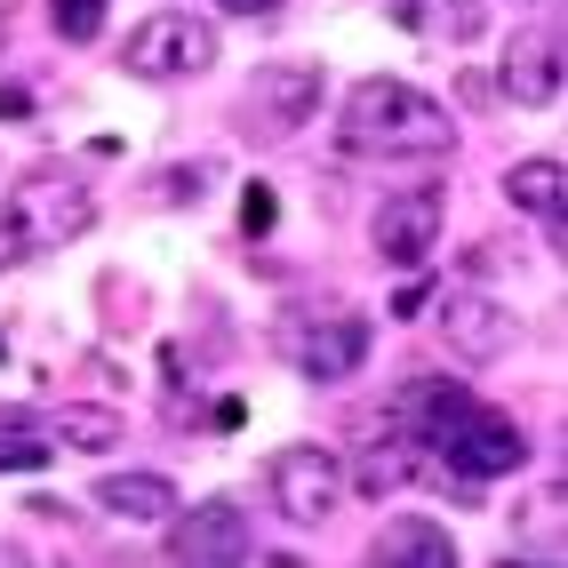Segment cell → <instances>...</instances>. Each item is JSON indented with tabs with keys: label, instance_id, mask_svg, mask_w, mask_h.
I'll list each match as a JSON object with an SVG mask.
<instances>
[{
	"label": "cell",
	"instance_id": "cell-1",
	"mask_svg": "<svg viewBox=\"0 0 568 568\" xmlns=\"http://www.w3.org/2000/svg\"><path fill=\"white\" fill-rule=\"evenodd\" d=\"M336 136H345V153H448L457 144V112L440 97L408 89V81H361L345 104H336Z\"/></svg>",
	"mask_w": 568,
	"mask_h": 568
},
{
	"label": "cell",
	"instance_id": "cell-2",
	"mask_svg": "<svg viewBox=\"0 0 568 568\" xmlns=\"http://www.w3.org/2000/svg\"><path fill=\"white\" fill-rule=\"evenodd\" d=\"M81 233H97V193L64 169L17 176L0 201V248L9 256H49V248H72Z\"/></svg>",
	"mask_w": 568,
	"mask_h": 568
},
{
	"label": "cell",
	"instance_id": "cell-3",
	"mask_svg": "<svg viewBox=\"0 0 568 568\" xmlns=\"http://www.w3.org/2000/svg\"><path fill=\"white\" fill-rule=\"evenodd\" d=\"M425 457L440 465V480L448 488H473V480H505V473H520L528 465V433L513 425L505 408H488V400H473L457 425H448Z\"/></svg>",
	"mask_w": 568,
	"mask_h": 568
},
{
	"label": "cell",
	"instance_id": "cell-4",
	"mask_svg": "<svg viewBox=\"0 0 568 568\" xmlns=\"http://www.w3.org/2000/svg\"><path fill=\"white\" fill-rule=\"evenodd\" d=\"M345 488H353L345 465H336L321 440H288V448L264 457V497H273V513L296 520V528H321L336 505H345Z\"/></svg>",
	"mask_w": 568,
	"mask_h": 568
},
{
	"label": "cell",
	"instance_id": "cell-5",
	"mask_svg": "<svg viewBox=\"0 0 568 568\" xmlns=\"http://www.w3.org/2000/svg\"><path fill=\"white\" fill-rule=\"evenodd\" d=\"M121 64H129V81H201L216 64V24L184 17V9H161V17H144L129 32Z\"/></svg>",
	"mask_w": 568,
	"mask_h": 568
},
{
	"label": "cell",
	"instance_id": "cell-6",
	"mask_svg": "<svg viewBox=\"0 0 568 568\" xmlns=\"http://www.w3.org/2000/svg\"><path fill=\"white\" fill-rule=\"evenodd\" d=\"M513 336H520L513 305H505V296H488L480 281H465V288L440 296V345L457 353V361H473V368H480V361H505Z\"/></svg>",
	"mask_w": 568,
	"mask_h": 568
},
{
	"label": "cell",
	"instance_id": "cell-7",
	"mask_svg": "<svg viewBox=\"0 0 568 568\" xmlns=\"http://www.w3.org/2000/svg\"><path fill=\"white\" fill-rule=\"evenodd\" d=\"M321 97H328L321 64H305V57H288V64H256V81H248V129L288 136V129H305L313 112H321Z\"/></svg>",
	"mask_w": 568,
	"mask_h": 568
},
{
	"label": "cell",
	"instance_id": "cell-8",
	"mask_svg": "<svg viewBox=\"0 0 568 568\" xmlns=\"http://www.w3.org/2000/svg\"><path fill=\"white\" fill-rule=\"evenodd\" d=\"M440 216H448L440 184H416V193H393L385 209H376L368 241H376V256H385V264H425V256L440 248Z\"/></svg>",
	"mask_w": 568,
	"mask_h": 568
},
{
	"label": "cell",
	"instance_id": "cell-9",
	"mask_svg": "<svg viewBox=\"0 0 568 568\" xmlns=\"http://www.w3.org/2000/svg\"><path fill=\"white\" fill-rule=\"evenodd\" d=\"M169 560L176 568H241L248 560V520L241 505H201L169 520Z\"/></svg>",
	"mask_w": 568,
	"mask_h": 568
},
{
	"label": "cell",
	"instance_id": "cell-10",
	"mask_svg": "<svg viewBox=\"0 0 568 568\" xmlns=\"http://www.w3.org/2000/svg\"><path fill=\"white\" fill-rule=\"evenodd\" d=\"M497 89H505V104H528V112L560 104V32L552 24H520L513 41H505Z\"/></svg>",
	"mask_w": 568,
	"mask_h": 568
},
{
	"label": "cell",
	"instance_id": "cell-11",
	"mask_svg": "<svg viewBox=\"0 0 568 568\" xmlns=\"http://www.w3.org/2000/svg\"><path fill=\"white\" fill-rule=\"evenodd\" d=\"M361 361H368V321L361 313H321L313 328H296V368L313 385H345Z\"/></svg>",
	"mask_w": 568,
	"mask_h": 568
},
{
	"label": "cell",
	"instance_id": "cell-12",
	"mask_svg": "<svg viewBox=\"0 0 568 568\" xmlns=\"http://www.w3.org/2000/svg\"><path fill=\"white\" fill-rule=\"evenodd\" d=\"M368 568H457V537L425 513H393L368 545Z\"/></svg>",
	"mask_w": 568,
	"mask_h": 568
},
{
	"label": "cell",
	"instance_id": "cell-13",
	"mask_svg": "<svg viewBox=\"0 0 568 568\" xmlns=\"http://www.w3.org/2000/svg\"><path fill=\"white\" fill-rule=\"evenodd\" d=\"M505 201L528 216V224H560V209H568V169L552 161V153H528L520 169H505Z\"/></svg>",
	"mask_w": 568,
	"mask_h": 568
},
{
	"label": "cell",
	"instance_id": "cell-14",
	"mask_svg": "<svg viewBox=\"0 0 568 568\" xmlns=\"http://www.w3.org/2000/svg\"><path fill=\"white\" fill-rule=\"evenodd\" d=\"M97 505L112 520H176V480L169 473H112V480H97Z\"/></svg>",
	"mask_w": 568,
	"mask_h": 568
},
{
	"label": "cell",
	"instance_id": "cell-15",
	"mask_svg": "<svg viewBox=\"0 0 568 568\" xmlns=\"http://www.w3.org/2000/svg\"><path fill=\"white\" fill-rule=\"evenodd\" d=\"M416 41H480V0H393Z\"/></svg>",
	"mask_w": 568,
	"mask_h": 568
},
{
	"label": "cell",
	"instance_id": "cell-16",
	"mask_svg": "<svg viewBox=\"0 0 568 568\" xmlns=\"http://www.w3.org/2000/svg\"><path fill=\"white\" fill-rule=\"evenodd\" d=\"M49 457H57V440L24 408H0V473H41Z\"/></svg>",
	"mask_w": 568,
	"mask_h": 568
},
{
	"label": "cell",
	"instance_id": "cell-17",
	"mask_svg": "<svg viewBox=\"0 0 568 568\" xmlns=\"http://www.w3.org/2000/svg\"><path fill=\"white\" fill-rule=\"evenodd\" d=\"M121 433H129V425H121L112 408H72L49 440H64V448H121Z\"/></svg>",
	"mask_w": 568,
	"mask_h": 568
},
{
	"label": "cell",
	"instance_id": "cell-18",
	"mask_svg": "<svg viewBox=\"0 0 568 568\" xmlns=\"http://www.w3.org/2000/svg\"><path fill=\"white\" fill-rule=\"evenodd\" d=\"M49 17H57V41L89 49L97 32H104V0H49Z\"/></svg>",
	"mask_w": 568,
	"mask_h": 568
},
{
	"label": "cell",
	"instance_id": "cell-19",
	"mask_svg": "<svg viewBox=\"0 0 568 568\" xmlns=\"http://www.w3.org/2000/svg\"><path fill=\"white\" fill-rule=\"evenodd\" d=\"M273 224H281V193H273V184H248V193H241V233L264 241Z\"/></svg>",
	"mask_w": 568,
	"mask_h": 568
},
{
	"label": "cell",
	"instance_id": "cell-20",
	"mask_svg": "<svg viewBox=\"0 0 568 568\" xmlns=\"http://www.w3.org/2000/svg\"><path fill=\"white\" fill-rule=\"evenodd\" d=\"M41 112V89H0V121H32Z\"/></svg>",
	"mask_w": 568,
	"mask_h": 568
},
{
	"label": "cell",
	"instance_id": "cell-21",
	"mask_svg": "<svg viewBox=\"0 0 568 568\" xmlns=\"http://www.w3.org/2000/svg\"><path fill=\"white\" fill-rule=\"evenodd\" d=\"M216 9H233V17H264V9H281V0H216Z\"/></svg>",
	"mask_w": 568,
	"mask_h": 568
},
{
	"label": "cell",
	"instance_id": "cell-22",
	"mask_svg": "<svg viewBox=\"0 0 568 568\" xmlns=\"http://www.w3.org/2000/svg\"><path fill=\"white\" fill-rule=\"evenodd\" d=\"M0 568H32V560H24V552H17V545H0Z\"/></svg>",
	"mask_w": 568,
	"mask_h": 568
},
{
	"label": "cell",
	"instance_id": "cell-23",
	"mask_svg": "<svg viewBox=\"0 0 568 568\" xmlns=\"http://www.w3.org/2000/svg\"><path fill=\"white\" fill-rule=\"evenodd\" d=\"M505 568H528V560H505Z\"/></svg>",
	"mask_w": 568,
	"mask_h": 568
},
{
	"label": "cell",
	"instance_id": "cell-24",
	"mask_svg": "<svg viewBox=\"0 0 568 568\" xmlns=\"http://www.w3.org/2000/svg\"><path fill=\"white\" fill-rule=\"evenodd\" d=\"M0 361H9V353H0Z\"/></svg>",
	"mask_w": 568,
	"mask_h": 568
},
{
	"label": "cell",
	"instance_id": "cell-25",
	"mask_svg": "<svg viewBox=\"0 0 568 568\" xmlns=\"http://www.w3.org/2000/svg\"><path fill=\"white\" fill-rule=\"evenodd\" d=\"M520 9H528V0H520Z\"/></svg>",
	"mask_w": 568,
	"mask_h": 568
}]
</instances>
